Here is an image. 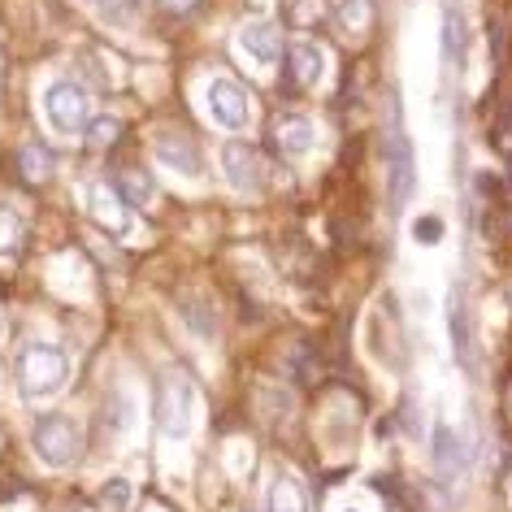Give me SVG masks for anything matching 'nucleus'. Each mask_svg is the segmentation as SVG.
Returning a JSON list of instances; mask_svg holds the SVG:
<instances>
[{
	"mask_svg": "<svg viewBox=\"0 0 512 512\" xmlns=\"http://www.w3.org/2000/svg\"><path fill=\"white\" fill-rule=\"evenodd\" d=\"M18 391L22 400H48L70 382V356L57 348V343H27L18 352Z\"/></svg>",
	"mask_w": 512,
	"mask_h": 512,
	"instance_id": "f257e3e1",
	"label": "nucleus"
},
{
	"mask_svg": "<svg viewBox=\"0 0 512 512\" xmlns=\"http://www.w3.org/2000/svg\"><path fill=\"white\" fill-rule=\"evenodd\" d=\"M417 187V161H413V139L404 131L400 96H391L387 105V200L391 209H404L408 196Z\"/></svg>",
	"mask_w": 512,
	"mask_h": 512,
	"instance_id": "f03ea898",
	"label": "nucleus"
},
{
	"mask_svg": "<svg viewBox=\"0 0 512 512\" xmlns=\"http://www.w3.org/2000/svg\"><path fill=\"white\" fill-rule=\"evenodd\" d=\"M152 417H157V430L161 439L170 443H183L191 434V417H196V387H191L187 374H170L157 378V400H152Z\"/></svg>",
	"mask_w": 512,
	"mask_h": 512,
	"instance_id": "7ed1b4c3",
	"label": "nucleus"
},
{
	"mask_svg": "<svg viewBox=\"0 0 512 512\" xmlns=\"http://www.w3.org/2000/svg\"><path fill=\"white\" fill-rule=\"evenodd\" d=\"M31 447L48 469H70L74 460H79L83 439H79V426H74L66 413H44L31 430Z\"/></svg>",
	"mask_w": 512,
	"mask_h": 512,
	"instance_id": "20e7f679",
	"label": "nucleus"
},
{
	"mask_svg": "<svg viewBox=\"0 0 512 512\" xmlns=\"http://www.w3.org/2000/svg\"><path fill=\"white\" fill-rule=\"evenodd\" d=\"M44 118L57 135H83L92 126V92L79 83H53L44 92Z\"/></svg>",
	"mask_w": 512,
	"mask_h": 512,
	"instance_id": "39448f33",
	"label": "nucleus"
},
{
	"mask_svg": "<svg viewBox=\"0 0 512 512\" xmlns=\"http://www.w3.org/2000/svg\"><path fill=\"white\" fill-rule=\"evenodd\" d=\"M204 109H209V118L222 126V131H243L252 118V100L235 79H213L204 87Z\"/></svg>",
	"mask_w": 512,
	"mask_h": 512,
	"instance_id": "423d86ee",
	"label": "nucleus"
},
{
	"mask_svg": "<svg viewBox=\"0 0 512 512\" xmlns=\"http://www.w3.org/2000/svg\"><path fill=\"white\" fill-rule=\"evenodd\" d=\"M87 213H92L105 230H113V235H126V230H131V204L118 196V187L113 183H92L87 187Z\"/></svg>",
	"mask_w": 512,
	"mask_h": 512,
	"instance_id": "0eeeda50",
	"label": "nucleus"
},
{
	"mask_svg": "<svg viewBox=\"0 0 512 512\" xmlns=\"http://www.w3.org/2000/svg\"><path fill=\"white\" fill-rule=\"evenodd\" d=\"M222 174L230 178L235 191H261L265 187V165L248 144H226L222 148Z\"/></svg>",
	"mask_w": 512,
	"mask_h": 512,
	"instance_id": "6e6552de",
	"label": "nucleus"
},
{
	"mask_svg": "<svg viewBox=\"0 0 512 512\" xmlns=\"http://www.w3.org/2000/svg\"><path fill=\"white\" fill-rule=\"evenodd\" d=\"M239 48L243 57L256 61V66H278V57H283V35H278L274 22H248V27L239 31Z\"/></svg>",
	"mask_w": 512,
	"mask_h": 512,
	"instance_id": "1a4fd4ad",
	"label": "nucleus"
},
{
	"mask_svg": "<svg viewBox=\"0 0 512 512\" xmlns=\"http://www.w3.org/2000/svg\"><path fill=\"white\" fill-rule=\"evenodd\" d=\"M465 443L456 439V430L447 426V421H434V434H430V465H434V473L439 478H447L452 482L460 469H465Z\"/></svg>",
	"mask_w": 512,
	"mask_h": 512,
	"instance_id": "9d476101",
	"label": "nucleus"
},
{
	"mask_svg": "<svg viewBox=\"0 0 512 512\" xmlns=\"http://www.w3.org/2000/svg\"><path fill=\"white\" fill-rule=\"evenodd\" d=\"M274 144L283 157H304V152H313V144H317V126L304 118V113H283V118L274 122Z\"/></svg>",
	"mask_w": 512,
	"mask_h": 512,
	"instance_id": "9b49d317",
	"label": "nucleus"
},
{
	"mask_svg": "<svg viewBox=\"0 0 512 512\" xmlns=\"http://www.w3.org/2000/svg\"><path fill=\"white\" fill-rule=\"evenodd\" d=\"M157 161H161V165H170V170H178V174H191V178H200V174H204L200 148H196V144H187V139H161V144H157Z\"/></svg>",
	"mask_w": 512,
	"mask_h": 512,
	"instance_id": "f8f14e48",
	"label": "nucleus"
},
{
	"mask_svg": "<svg viewBox=\"0 0 512 512\" xmlns=\"http://www.w3.org/2000/svg\"><path fill=\"white\" fill-rule=\"evenodd\" d=\"M465 53H469L465 14H460V9H447V14H443V61H447V66H460Z\"/></svg>",
	"mask_w": 512,
	"mask_h": 512,
	"instance_id": "ddd939ff",
	"label": "nucleus"
},
{
	"mask_svg": "<svg viewBox=\"0 0 512 512\" xmlns=\"http://www.w3.org/2000/svg\"><path fill=\"white\" fill-rule=\"evenodd\" d=\"M326 70V57L317 53L313 44H291V57H287V74H296L300 87H313L317 79H322Z\"/></svg>",
	"mask_w": 512,
	"mask_h": 512,
	"instance_id": "4468645a",
	"label": "nucleus"
},
{
	"mask_svg": "<svg viewBox=\"0 0 512 512\" xmlns=\"http://www.w3.org/2000/svg\"><path fill=\"white\" fill-rule=\"evenodd\" d=\"M113 187H118V196H122L126 204H131V209H144V204L157 200V183H152V178H148L144 170H122V174H118V183H113Z\"/></svg>",
	"mask_w": 512,
	"mask_h": 512,
	"instance_id": "2eb2a0df",
	"label": "nucleus"
},
{
	"mask_svg": "<svg viewBox=\"0 0 512 512\" xmlns=\"http://www.w3.org/2000/svg\"><path fill=\"white\" fill-rule=\"evenodd\" d=\"M447 330H452L456 356L465 361L469 356V322H465V296H460V287H452V296H447Z\"/></svg>",
	"mask_w": 512,
	"mask_h": 512,
	"instance_id": "dca6fc26",
	"label": "nucleus"
},
{
	"mask_svg": "<svg viewBox=\"0 0 512 512\" xmlns=\"http://www.w3.org/2000/svg\"><path fill=\"white\" fill-rule=\"evenodd\" d=\"M18 170L27 183H44L48 174H53V157H48L44 144H22L18 148Z\"/></svg>",
	"mask_w": 512,
	"mask_h": 512,
	"instance_id": "f3484780",
	"label": "nucleus"
},
{
	"mask_svg": "<svg viewBox=\"0 0 512 512\" xmlns=\"http://www.w3.org/2000/svg\"><path fill=\"white\" fill-rule=\"evenodd\" d=\"M265 512H309V499H304L300 482L278 478V482L270 486V508H265Z\"/></svg>",
	"mask_w": 512,
	"mask_h": 512,
	"instance_id": "a211bd4d",
	"label": "nucleus"
},
{
	"mask_svg": "<svg viewBox=\"0 0 512 512\" xmlns=\"http://www.w3.org/2000/svg\"><path fill=\"white\" fill-rule=\"evenodd\" d=\"M131 421H135L131 391H109V400H105V426L109 430H131Z\"/></svg>",
	"mask_w": 512,
	"mask_h": 512,
	"instance_id": "6ab92c4d",
	"label": "nucleus"
},
{
	"mask_svg": "<svg viewBox=\"0 0 512 512\" xmlns=\"http://www.w3.org/2000/svg\"><path fill=\"white\" fill-rule=\"evenodd\" d=\"M22 239H27V222H22L18 209H0V256L18 252Z\"/></svg>",
	"mask_w": 512,
	"mask_h": 512,
	"instance_id": "aec40b11",
	"label": "nucleus"
},
{
	"mask_svg": "<svg viewBox=\"0 0 512 512\" xmlns=\"http://www.w3.org/2000/svg\"><path fill=\"white\" fill-rule=\"evenodd\" d=\"M131 499H135V486L126 478H109L105 486H100V504H105L109 512H126L131 508Z\"/></svg>",
	"mask_w": 512,
	"mask_h": 512,
	"instance_id": "412c9836",
	"label": "nucleus"
},
{
	"mask_svg": "<svg viewBox=\"0 0 512 512\" xmlns=\"http://www.w3.org/2000/svg\"><path fill=\"white\" fill-rule=\"evenodd\" d=\"M339 22L343 31H361L369 22V0H339Z\"/></svg>",
	"mask_w": 512,
	"mask_h": 512,
	"instance_id": "4be33fe9",
	"label": "nucleus"
},
{
	"mask_svg": "<svg viewBox=\"0 0 512 512\" xmlns=\"http://www.w3.org/2000/svg\"><path fill=\"white\" fill-rule=\"evenodd\" d=\"M87 144H96V148H105L113 135H122V122L118 118H92V126H87Z\"/></svg>",
	"mask_w": 512,
	"mask_h": 512,
	"instance_id": "5701e85b",
	"label": "nucleus"
},
{
	"mask_svg": "<svg viewBox=\"0 0 512 512\" xmlns=\"http://www.w3.org/2000/svg\"><path fill=\"white\" fill-rule=\"evenodd\" d=\"M413 239H421V243L443 239V217H417V222H413Z\"/></svg>",
	"mask_w": 512,
	"mask_h": 512,
	"instance_id": "b1692460",
	"label": "nucleus"
},
{
	"mask_svg": "<svg viewBox=\"0 0 512 512\" xmlns=\"http://www.w3.org/2000/svg\"><path fill=\"white\" fill-rule=\"evenodd\" d=\"M161 5H165V9H174V14H187V9L196 5V0H161Z\"/></svg>",
	"mask_w": 512,
	"mask_h": 512,
	"instance_id": "393cba45",
	"label": "nucleus"
},
{
	"mask_svg": "<svg viewBox=\"0 0 512 512\" xmlns=\"http://www.w3.org/2000/svg\"><path fill=\"white\" fill-rule=\"evenodd\" d=\"M343 512H361V508H343Z\"/></svg>",
	"mask_w": 512,
	"mask_h": 512,
	"instance_id": "a878e982",
	"label": "nucleus"
}]
</instances>
